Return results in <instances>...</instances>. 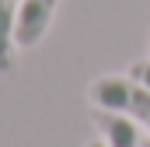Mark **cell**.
<instances>
[{
	"label": "cell",
	"mask_w": 150,
	"mask_h": 147,
	"mask_svg": "<svg viewBox=\"0 0 150 147\" xmlns=\"http://www.w3.org/2000/svg\"><path fill=\"white\" fill-rule=\"evenodd\" d=\"M143 147H150V137H143Z\"/></svg>",
	"instance_id": "7"
},
{
	"label": "cell",
	"mask_w": 150,
	"mask_h": 147,
	"mask_svg": "<svg viewBox=\"0 0 150 147\" xmlns=\"http://www.w3.org/2000/svg\"><path fill=\"white\" fill-rule=\"evenodd\" d=\"M59 0H21L18 7V49H35L49 35Z\"/></svg>",
	"instance_id": "2"
},
{
	"label": "cell",
	"mask_w": 150,
	"mask_h": 147,
	"mask_svg": "<svg viewBox=\"0 0 150 147\" xmlns=\"http://www.w3.org/2000/svg\"><path fill=\"white\" fill-rule=\"evenodd\" d=\"M87 102L101 112H119L150 133V88L129 74H101L87 88Z\"/></svg>",
	"instance_id": "1"
},
{
	"label": "cell",
	"mask_w": 150,
	"mask_h": 147,
	"mask_svg": "<svg viewBox=\"0 0 150 147\" xmlns=\"http://www.w3.org/2000/svg\"><path fill=\"white\" fill-rule=\"evenodd\" d=\"M129 77H136L140 84H147V88H150V60H136V63L129 67Z\"/></svg>",
	"instance_id": "5"
},
{
	"label": "cell",
	"mask_w": 150,
	"mask_h": 147,
	"mask_svg": "<svg viewBox=\"0 0 150 147\" xmlns=\"http://www.w3.org/2000/svg\"><path fill=\"white\" fill-rule=\"evenodd\" d=\"M94 126H98L105 147H143V137H140V130H136L140 123H133L129 116L94 109Z\"/></svg>",
	"instance_id": "3"
},
{
	"label": "cell",
	"mask_w": 150,
	"mask_h": 147,
	"mask_svg": "<svg viewBox=\"0 0 150 147\" xmlns=\"http://www.w3.org/2000/svg\"><path fill=\"white\" fill-rule=\"evenodd\" d=\"M18 7L21 0H0V77L14 74L18 63Z\"/></svg>",
	"instance_id": "4"
},
{
	"label": "cell",
	"mask_w": 150,
	"mask_h": 147,
	"mask_svg": "<svg viewBox=\"0 0 150 147\" xmlns=\"http://www.w3.org/2000/svg\"><path fill=\"white\" fill-rule=\"evenodd\" d=\"M87 147H105V140H91V144H87Z\"/></svg>",
	"instance_id": "6"
}]
</instances>
